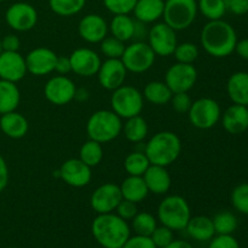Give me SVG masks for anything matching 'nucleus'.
I'll use <instances>...</instances> for the list:
<instances>
[{"label": "nucleus", "instance_id": "nucleus-1", "mask_svg": "<svg viewBox=\"0 0 248 248\" xmlns=\"http://www.w3.org/2000/svg\"><path fill=\"white\" fill-rule=\"evenodd\" d=\"M200 41L208 55L216 58H224L234 52L239 40L232 24L223 19H216L203 26Z\"/></svg>", "mask_w": 248, "mask_h": 248}, {"label": "nucleus", "instance_id": "nucleus-2", "mask_svg": "<svg viewBox=\"0 0 248 248\" xmlns=\"http://www.w3.org/2000/svg\"><path fill=\"white\" fill-rule=\"evenodd\" d=\"M91 232L103 248H123L131 236L127 222L113 212L97 216L92 222Z\"/></svg>", "mask_w": 248, "mask_h": 248}, {"label": "nucleus", "instance_id": "nucleus-3", "mask_svg": "<svg viewBox=\"0 0 248 248\" xmlns=\"http://www.w3.org/2000/svg\"><path fill=\"white\" fill-rule=\"evenodd\" d=\"M150 165L167 167L173 164L182 153L181 138L171 131H162L153 136L144 149Z\"/></svg>", "mask_w": 248, "mask_h": 248}, {"label": "nucleus", "instance_id": "nucleus-4", "mask_svg": "<svg viewBox=\"0 0 248 248\" xmlns=\"http://www.w3.org/2000/svg\"><path fill=\"white\" fill-rule=\"evenodd\" d=\"M86 132L90 140L101 144L109 143L123 132V121L113 110H97L87 120Z\"/></svg>", "mask_w": 248, "mask_h": 248}, {"label": "nucleus", "instance_id": "nucleus-5", "mask_svg": "<svg viewBox=\"0 0 248 248\" xmlns=\"http://www.w3.org/2000/svg\"><path fill=\"white\" fill-rule=\"evenodd\" d=\"M157 218L161 225L173 232L186 229L191 218L190 206L188 201L179 195H170L160 202L157 207Z\"/></svg>", "mask_w": 248, "mask_h": 248}, {"label": "nucleus", "instance_id": "nucleus-6", "mask_svg": "<svg viewBox=\"0 0 248 248\" xmlns=\"http://www.w3.org/2000/svg\"><path fill=\"white\" fill-rule=\"evenodd\" d=\"M196 0H165L164 22L174 31L189 28L198 16Z\"/></svg>", "mask_w": 248, "mask_h": 248}, {"label": "nucleus", "instance_id": "nucleus-7", "mask_svg": "<svg viewBox=\"0 0 248 248\" xmlns=\"http://www.w3.org/2000/svg\"><path fill=\"white\" fill-rule=\"evenodd\" d=\"M143 93L133 86L123 85L114 90L110 98L111 109L121 119H130L140 115L144 106Z\"/></svg>", "mask_w": 248, "mask_h": 248}, {"label": "nucleus", "instance_id": "nucleus-8", "mask_svg": "<svg viewBox=\"0 0 248 248\" xmlns=\"http://www.w3.org/2000/svg\"><path fill=\"white\" fill-rule=\"evenodd\" d=\"M189 121L199 130H210L220 120L222 110L217 101L208 97L196 99L188 111Z\"/></svg>", "mask_w": 248, "mask_h": 248}, {"label": "nucleus", "instance_id": "nucleus-9", "mask_svg": "<svg viewBox=\"0 0 248 248\" xmlns=\"http://www.w3.org/2000/svg\"><path fill=\"white\" fill-rule=\"evenodd\" d=\"M155 57L156 55L152 50L149 44L143 43V41H136V43L126 46L123 57L120 60L123 61L127 72L140 74V73L149 70L154 65Z\"/></svg>", "mask_w": 248, "mask_h": 248}, {"label": "nucleus", "instance_id": "nucleus-10", "mask_svg": "<svg viewBox=\"0 0 248 248\" xmlns=\"http://www.w3.org/2000/svg\"><path fill=\"white\" fill-rule=\"evenodd\" d=\"M198 81V70L193 64L174 63L167 69L165 74V82L172 93L188 92Z\"/></svg>", "mask_w": 248, "mask_h": 248}, {"label": "nucleus", "instance_id": "nucleus-11", "mask_svg": "<svg viewBox=\"0 0 248 248\" xmlns=\"http://www.w3.org/2000/svg\"><path fill=\"white\" fill-rule=\"evenodd\" d=\"M149 46L156 56L161 57H169L173 55L178 40L174 29L167 26L165 22L156 23L152 27L148 34Z\"/></svg>", "mask_w": 248, "mask_h": 248}, {"label": "nucleus", "instance_id": "nucleus-12", "mask_svg": "<svg viewBox=\"0 0 248 248\" xmlns=\"http://www.w3.org/2000/svg\"><path fill=\"white\" fill-rule=\"evenodd\" d=\"M6 23L16 31H28L36 26L38 12L28 2H15L5 14Z\"/></svg>", "mask_w": 248, "mask_h": 248}, {"label": "nucleus", "instance_id": "nucleus-13", "mask_svg": "<svg viewBox=\"0 0 248 248\" xmlns=\"http://www.w3.org/2000/svg\"><path fill=\"white\" fill-rule=\"evenodd\" d=\"M44 94L50 103L55 106H65L75 98L77 87L65 75H56L46 82Z\"/></svg>", "mask_w": 248, "mask_h": 248}, {"label": "nucleus", "instance_id": "nucleus-14", "mask_svg": "<svg viewBox=\"0 0 248 248\" xmlns=\"http://www.w3.org/2000/svg\"><path fill=\"white\" fill-rule=\"evenodd\" d=\"M123 200L120 186L114 183L102 184L93 191L90 199L92 210L98 215L111 213L116 210L120 201Z\"/></svg>", "mask_w": 248, "mask_h": 248}, {"label": "nucleus", "instance_id": "nucleus-15", "mask_svg": "<svg viewBox=\"0 0 248 248\" xmlns=\"http://www.w3.org/2000/svg\"><path fill=\"white\" fill-rule=\"evenodd\" d=\"M127 75V69L124 65L123 61L119 58H107L102 62L97 77L98 82L103 89L114 91L123 86Z\"/></svg>", "mask_w": 248, "mask_h": 248}, {"label": "nucleus", "instance_id": "nucleus-16", "mask_svg": "<svg viewBox=\"0 0 248 248\" xmlns=\"http://www.w3.org/2000/svg\"><path fill=\"white\" fill-rule=\"evenodd\" d=\"M58 176L63 182L74 188H82L91 182V167L80 159L65 160L58 170Z\"/></svg>", "mask_w": 248, "mask_h": 248}, {"label": "nucleus", "instance_id": "nucleus-17", "mask_svg": "<svg viewBox=\"0 0 248 248\" xmlns=\"http://www.w3.org/2000/svg\"><path fill=\"white\" fill-rule=\"evenodd\" d=\"M69 58L70 64H72V72L84 78H91L93 75H97L102 64L98 53L86 47L77 48L75 51H73Z\"/></svg>", "mask_w": 248, "mask_h": 248}, {"label": "nucleus", "instance_id": "nucleus-18", "mask_svg": "<svg viewBox=\"0 0 248 248\" xmlns=\"http://www.w3.org/2000/svg\"><path fill=\"white\" fill-rule=\"evenodd\" d=\"M27 72L35 77H44L55 72L57 55L47 47H36L27 55Z\"/></svg>", "mask_w": 248, "mask_h": 248}, {"label": "nucleus", "instance_id": "nucleus-19", "mask_svg": "<svg viewBox=\"0 0 248 248\" xmlns=\"http://www.w3.org/2000/svg\"><path fill=\"white\" fill-rule=\"evenodd\" d=\"M27 73L26 58L18 51H2L0 53V79L16 84L26 77Z\"/></svg>", "mask_w": 248, "mask_h": 248}, {"label": "nucleus", "instance_id": "nucleus-20", "mask_svg": "<svg viewBox=\"0 0 248 248\" xmlns=\"http://www.w3.org/2000/svg\"><path fill=\"white\" fill-rule=\"evenodd\" d=\"M109 26L106 19L96 14H90L82 17L78 26V31L82 40L90 44L101 43L107 36Z\"/></svg>", "mask_w": 248, "mask_h": 248}, {"label": "nucleus", "instance_id": "nucleus-21", "mask_svg": "<svg viewBox=\"0 0 248 248\" xmlns=\"http://www.w3.org/2000/svg\"><path fill=\"white\" fill-rule=\"evenodd\" d=\"M224 130L230 135H241L248 130V107L232 104L220 116Z\"/></svg>", "mask_w": 248, "mask_h": 248}, {"label": "nucleus", "instance_id": "nucleus-22", "mask_svg": "<svg viewBox=\"0 0 248 248\" xmlns=\"http://www.w3.org/2000/svg\"><path fill=\"white\" fill-rule=\"evenodd\" d=\"M142 177L149 193L155 194V195H164L171 188V176L166 167L164 166L150 165Z\"/></svg>", "mask_w": 248, "mask_h": 248}, {"label": "nucleus", "instance_id": "nucleus-23", "mask_svg": "<svg viewBox=\"0 0 248 248\" xmlns=\"http://www.w3.org/2000/svg\"><path fill=\"white\" fill-rule=\"evenodd\" d=\"M0 128L2 133L12 140H19L24 137L29 130V124L26 116L15 111L1 114L0 116Z\"/></svg>", "mask_w": 248, "mask_h": 248}, {"label": "nucleus", "instance_id": "nucleus-24", "mask_svg": "<svg viewBox=\"0 0 248 248\" xmlns=\"http://www.w3.org/2000/svg\"><path fill=\"white\" fill-rule=\"evenodd\" d=\"M227 92L232 103L248 107V73L236 72L230 75Z\"/></svg>", "mask_w": 248, "mask_h": 248}, {"label": "nucleus", "instance_id": "nucleus-25", "mask_svg": "<svg viewBox=\"0 0 248 248\" xmlns=\"http://www.w3.org/2000/svg\"><path fill=\"white\" fill-rule=\"evenodd\" d=\"M164 7V0H137L133 14L140 23H153L161 18Z\"/></svg>", "mask_w": 248, "mask_h": 248}, {"label": "nucleus", "instance_id": "nucleus-26", "mask_svg": "<svg viewBox=\"0 0 248 248\" xmlns=\"http://www.w3.org/2000/svg\"><path fill=\"white\" fill-rule=\"evenodd\" d=\"M184 230H186L189 236L193 237L196 241L201 242L210 241L216 235L213 220L210 217H206V216L191 217Z\"/></svg>", "mask_w": 248, "mask_h": 248}, {"label": "nucleus", "instance_id": "nucleus-27", "mask_svg": "<svg viewBox=\"0 0 248 248\" xmlns=\"http://www.w3.org/2000/svg\"><path fill=\"white\" fill-rule=\"evenodd\" d=\"M123 199L138 203L144 200L149 194L143 177L128 176L120 186Z\"/></svg>", "mask_w": 248, "mask_h": 248}, {"label": "nucleus", "instance_id": "nucleus-28", "mask_svg": "<svg viewBox=\"0 0 248 248\" xmlns=\"http://www.w3.org/2000/svg\"><path fill=\"white\" fill-rule=\"evenodd\" d=\"M21 101V93L15 82L0 79V113L15 111Z\"/></svg>", "mask_w": 248, "mask_h": 248}, {"label": "nucleus", "instance_id": "nucleus-29", "mask_svg": "<svg viewBox=\"0 0 248 248\" xmlns=\"http://www.w3.org/2000/svg\"><path fill=\"white\" fill-rule=\"evenodd\" d=\"M109 29L111 31V35L126 43L136 35L137 24L128 15H115L111 19Z\"/></svg>", "mask_w": 248, "mask_h": 248}, {"label": "nucleus", "instance_id": "nucleus-30", "mask_svg": "<svg viewBox=\"0 0 248 248\" xmlns=\"http://www.w3.org/2000/svg\"><path fill=\"white\" fill-rule=\"evenodd\" d=\"M172 91L165 81H150L145 85L143 97L155 106H165L171 102Z\"/></svg>", "mask_w": 248, "mask_h": 248}, {"label": "nucleus", "instance_id": "nucleus-31", "mask_svg": "<svg viewBox=\"0 0 248 248\" xmlns=\"http://www.w3.org/2000/svg\"><path fill=\"white\" fill-rule=\"evenodd\" d=\"M148 131H149V127H148L147 121L140 115L126 119V123L123 125V132L126 140L132 143H140L144 140L148 136Z\"/></svg>", "mask_w": 248, "mask_h": 248}, {"label": "nucleus", "instance_id": "nucleus-32", "mask_svg": "<svg viewBox=\"0 0 248 248\" xmlns=\"http://www.w3.org/2000/svg\"><path fill=\"white\" fill-rule=\"evenodd\" d=\"M79 159L90 167L99 165L103 160V148L101 143L89 140L81 145L79 152Z\"/></svg>", "mask_w": 248, "mask_h": 248}, {"label": "nucleus", "instance_id": "nucleus-33", "mask_svg": "<svg viewBox=\"0 0 248 248\" xmlns=\"http://www.w3.org/2000/svg\"><path fill=\"white\" fill-rule=\"evenodd\" d=\"M150 166V161L145 153L143 152H133L126 156L124 167L128 176H138L142 177L148 167Z\"/></svg>", "mask_w": 248, "mask_h": 248}, {"label": "nucleus", "instance_id": "nucleus-34", "mask_svg": "<svg viewBox=\"0 0 248 248\" xmlns=\"http://www.w3.org/2000/svg\"><path fill=\"white\" fill-rule=\"evenodd\" d=\"M85 4L86 0H48L50 9L62 17H70L79 14L85 7Z\"/></svg>", "mask_w": 248, "mask_h": 248}, {"label": "nucleus", "instance_id": "nucleus-35", "mask_svg": "<svg viewBox=\"0 0 248 248\" xmlns=\"http://www.w3.org/2000/svg\"><path fill=\"white\" fill-rule=\"evenodd\" d=\"M198 9L208 21L222 19L227 12L224 0H199Z\"/></svg>", "mask_w": 248, "mask_h": 248}, {"label": "nucleus", "instance_id": "nucleus-36", "mask_svg": "<svg viewBox=\"0 0 248 248\" xmlns=\"http://www.w3.org/2000/svg\"><path fill=\"white\" fill-rule=\"evenodd\" d=\"M213 225H215L216 234L218 235H232L237 229V218L234 213L229 211H223L216 215L213 218Z\"/></svg>", "mask_w": 248, "mask_h": 248}, {"label": "nucleus", "instance_id": "nucleus-37", "mask_svg": "<svg viewBox=\"0 0 248 248\" xmlns=\"http://www.w3.org/2000/svg\"><path fill=\"white\" fill-rule=\"evenodd\" d=\"M157 227V222L153 215L148 212H140L132 219V229L136 235L150 236Z\"/></svg>", "mask_w": 248, "mask_h": 248}, {"label": "nucleus", "instance_id": "nucleus-38", "mask_svg": "<svg viewBox=\"0 0 248 248\" xmlns=\"http://www.w3.org/2000/svg\"><path fill=\"white\" fill-rule=\"evenodd\" d=\"M125 48V43L113 35L106 36L101 41V51L107 58H119L120 60L123 57Z\"/></svg>", "mask_w": 248, "mask_h": 248}, {"label": "nucleus", "instance_id": "nucleus-39", "mask_svg": "<svg viewBox=\"0 0 248 248\" xmlns=\"http://www.w3.org/2000/svg\"><path fill=\"white\" fill-rule=\"evenodd\" d=\"M173 55L177 62L193 64L199 57V47L193 43L177 44Z\"/></svg>", "mask_w": 248, "mask_h": 248}, {"label": "nucleus", "instance_id": "nucleus-40", "mask_svg": "<svg viewBox=\"0 0 248 248\" xmlns=\"http://www.w3.org/2000/svg\"><path fill=\"white\" fill-rule=\"evenodd\" d=\"M232 203L235 210L248 216V183L239 184L232 190Z\"/></svg>", "mask_w": 248, "mask_h": 248}, {"label": "nucleus", "instance_id": "nucleus-41", "mask_svg": "<svg viewBox=\"0 0 248 248\" xmlns=\"http://www.w3.org/2000/svg\"><path fill=\"white\" fill-rule=\"evenodd\" d=\"M109 12L115 15H128L133 12L137 0H103Z\"/></svg>", "mask_w": 248, "mask_h": 248}, {"label": "nucleus", "instance_id": "nucleus-42", "mask_svg": "<svg viewBox=\"0 0 248 248\" xmlns=\"http://www.w3.org/2000/svg\"><path fill=\"white\" fill-rule=\"evenodd\" d=\"M150 239L153 240L154 245L156 248H165L169 246L172 241H173V230L170 228L161 225V227H156V229L150 235Z\"/></svg>", "mask_w": 248, "mask_h": 248}, {"label": "nucleus", "instance_id": "nucleus-43", "mask_svg": "<svg viewBox=\"0 0 248 248\" xmlns=\"http://www.w3.org/2000/svg\"><path fill=\"white\" fill-rule=\"evenodd\" d=\"M171 103L177 113L186 114L190 109L193 101H191L188 92H179V93H173L171 98Z\"/></svg>", "mask_w": 248, "mask_h": 248}, {"label": "nucleus", "instance_id": "nucleus-44", "mask_svg": "<svg viewBox=\"0 0 248 248\" xmlns=\"http://www.w3.org/2000/svg\"><path fill=\"white\" fill-rule=\"evenodd\" d=\"M115 211H116V215H118L119 217L123 218V219H125L126 222H127V220H132L133 218H135V216L138 213L137 203L123 199V200L120 201V203L118 205V207H116Z\"/></svg>", "mask_w": 248, "mask_h": 248}, {"label": "nucleus", "instance_id": "nucleus-45", "mask_svg": "<svg viewBox=\"0 0 248 248\" xmlns=\"http://www.w3.org/2000/svg\"><path fill=\"white\" fill-rule=\"evenodd\" d=\"M208 248H240V245L232 235H218L211 239Z\"/></svg>", "mask_w": 248, "mask_h": 248}, {"label": "nucleus", "instance_id": "nucleus-46", "mask_svg": "<svg viewBox=\"0 0 248 248\" xmlns=\"http://www.w3.org/2000/svg\"><path fill=\"white\" fill-rule=\"evenodd\" d=\"M123 248H156L150 236H142V235H135L128 237Z\"/></svg>", "mask_w": 248, "mask_h": 248}, {"label": "nucleus", "instance_id": "nucleus-47", "mask_svg": "<svg viewBox=\"0 0 248 248\" xmlns=\"http://www.w3.org/2000/svg\"><path fill=\"white\" fill-rule=\"evenodd\" d=\"M227 11L232 14L242 16L248 12V0H224Z\"/></svg>", "mask_w": 248, "mask_h": 248}, {"label": "nucleus", "instance_id": "nucleus-48", "mask_svg": "<svg viewBox=\"0 0 248 248\" xmlns=\"http://www.w3.org/2000/svg\"><path fill=\"white\" fill-rule=\"evenodd\" d=\"M21 46V41L19 38L15 34H7L1 39V47L2 51H7V52H17Z\"/></svg>", "mask_w": 248, "mask_h": 248}, {"label": "nucleus", "instance_id": "nucleus-49", "mask_svg": "<svg viewBox=\"0 0 248 248\" xmlns=\"http://www.w3.org/2000/svg\"><path fill=\"white\" fill-rule=\"evenodd\" d=\"M55 72L60 75H65L72 72V64H70L69 56H57L55 65Z\"/></svg>", "mask_w": 248, "mask_h": 248}, {"label": "nucleus", "instance_id": "nucleus-50", "mask_svg": "<svg viewBox=\"0 0 248 248\" xmlns=\"http://www.w3.org/2000/svg\"><path fill=\"white\" fill-rule=\"evenodd\" d=\"M7 183H9V169L5 159L0 155V193L6 188Z\"/></svg>", "mask_w": 248, "mask_h": 248}, {"label": "nucleus", "instance_id": "nucleus-51", "mask_svg": "<svg viewBox=\"0 0 248 248\" xmlns=\"http://www.w3.org/2000/svg\"><path fill=\"white\" fill-rule=\"evenodd\" d=\"M235 52H236L242 60L248 61V38L237 41L236 47H235Z\"/></svg>", "mask_w": 248, "mask_h": 248}, {"label": "nucleus", "instance_id": "nucleus-52", "mask_svg": "<svg viewBox=\"0 0 248 248\" xmlns=\"http://www.w3.org/2000/svg\"><path fill=\"white\" fill-rule=\"evenodd\" d=\"M165 248H193V246L184 240H173L169 246Z\"/></svg>", "mask_w": 248, "mask_h": 248}, {"label": "nucleus", "instance_id": "nucleus-53", "mask_svg": "<svg viewBox=\"0 0 248 248\" xmlns=\"http://www.w3.org/2000/svg\"><path fill=\"white\" fill-rule=\"evenodd\" d=\"M2 52V47H1V40H0V53Z\"/></svg>", "mask_w": 248, "mask_h": 248}, {"label": "nucleus", "instance_id": "nucleus-54", "mask_svg": "<svg viewBox=\"0 0 248 248\" xmlns=\"http://www.w3.org/2000/svg\"><path fill=\"white\" fill-rule=\"evenodd\" d=\"M7 248H16V247H7Z\"/></svg>", "mask_w": 248, "mask_h": 248}, {"label": "nucleus", "instance_id": "nucleus-55", "mask_svg": "<svg viewBox=\"0 0 248 248\" xmlns=\"http://www.w3.org/2000/svg\"><path fill=\"white\" fill-rule=\"evenodd\" d=\"M0 116H1V113H0Z\"/></svg>", "mask_w": 248, "mask_h": 248}, {"label": "nucleus", "instance_id": "nucleus-56", "mask_svg": "<svg viewBox=\"0 0 248 248\" xmlns=\"http://www.w3.org/2000/svg\"><path fill=\"white\" fill-rule=\"evenodd\" d=\"M0 1H2V0H0Z\"/></svg>", "mask_w": 248, "mask_h": 248}, {"label": "nucleus", "instance_id": "nucleus-57", "mask_svg": "<svg viewBox=\"0 0 248 248\" xmlns=\"http://www.w3.org/2000/svg\"><path fill=\"white\" fill-rule=\"evenodd\" d=\"M164 1H165V0H164Z\"/></svg>", "mask_w": 248, "mask_h": 248}]
</instances>
